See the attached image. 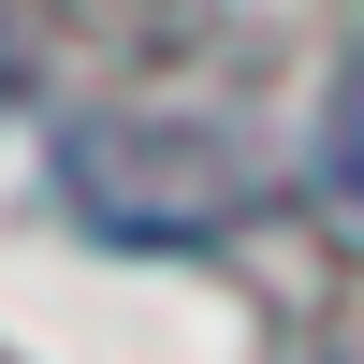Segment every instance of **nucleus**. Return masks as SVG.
Wrapping results in <instances>:
<instances>
[{
  "label": "nucleus",
  "mask_w": 364,
  "mask_h": 364,
  "mask_svg": "<svg viewBox=\"0 0 364 364\" xmlns=\"http://www.w3.org/2000/svg\"><path fill=\"white\" fill-rule=\"evenodd\" d=\"M321 161H336V190H350V219H364V73L336 87V146H321Z\"/></svg>",
  "instance_id": "1"
},
{
  "label": "nucleus",
  "mask_w": 364,
  "mask_h": 364,
  "mask_svg": "<svg viewBox=\"0 0 364 364\" xmlns=\"http://www.w3.org/2000/svg\"><path fill=\"white\" fill-rule=\"evenodd\" d=\"M0 87H15V58H0Z\"/></svg>",
  "instance_id": "2"
}]
</instances>
